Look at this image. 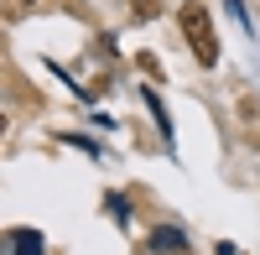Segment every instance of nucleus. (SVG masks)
Here are the masks:
<instances>
[{
	"label": "nucleus",
	"instance_id": "1",
	"mask_svg": "<svg viewBox=\"0 0 260 255\" xmlns=\"http://www.w3.org/2000/svg\"><path fill=\"white\" fill-rule=\"evenodd\" d=\"M177 26H182V37H187L192 57H198L203 68H213V62H219V37H213L208 11L198 6V0H187V6H177Z\"/></svg>",
	"mask_w": 260,
	"mask_h": 255
},
{
	"label": "nucleus",
	"instance_id": "2",
	"mask_svg": "<svg viewBox=\"0 0 260 255\" xmlns=\"http://www.w3.org/2000/svg\"><path fill=\"white\" fill-rule=\"evenodd\" d=\"M11 250L16 255H42V235H31V229H11Z\"/></svg>",
	"mask_w": 260,
	"mask_h": 255
},
{
	"label": "nucleus",
	"instance_id": "3",
	"mask_svg": "<svg viewBox=\"0 0 260 255\" xmlns=\"http://www.w3.org/2000/svg\"><path fill=\"white\" fill-rule=\"evenodd\" d=\"M130 6H136V16H141V21H151V16H161V0H130Z\"/></svg>",
	"mask_w": 260,
	"mask_h": 255
}]
</instances>
